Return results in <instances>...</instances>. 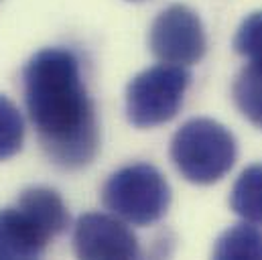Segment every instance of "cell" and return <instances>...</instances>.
Returning <instances> with one entry per match:
<instances>
[{"instance_id":"2","label":"cell","mask_w":262,"mask_h":260,"mask_svg":"<svg viewBox=\"0 0 262 260\" xmlns=\"http://www.w3.org/2000/svg\"><path fill=\"white\" fill-rule=\"evenodd\" d=\"M67 224V205L55 189L27 187L14 205L0 209V260L39 258Z\"/></svg>"},{"instance_id":"1","label":"cell","mask_w":262,"mask_h":260,"mask_svg":"<svg viewBox=\"0 0 262 260\" xmlns=\"http://www.w3.org/2000/svg\"><path fill=\"white\" fill-rule=\"evenodd\" d=\"M23 85L45 155L69 171L90 165L100 148V126L75 53L61 47L35 53L25 65Z\"/></svg>"},{"instance_id":"5","label":"cell","mask_w":262,"mask_h":260,"mask_svg":"<svg viewBox=\"0 0 262 260\" xmlns=\"http://www.w3.org/2000/svg\"><path fill=\"white\" fill-rule=\"evenodd\" d=\"M191 83L181 65H155L132 77L126 88V116L136 128H155L173 120Z\"/></svg>"},{"instance_id":"8","label":"cell","mask_w":262,"mask_h":260,"mask_svg":"<svg viewBox=\"0 0 262 260\" xmlns=\"http://www.w3.org/2000/svg\"><path fill=\"white\" fill-rule=\"evenodd\" d=\"M232 209L250 224L262 228V163L244 169L230 195Z\"/></svg>"},{"instance_id":"12","label":"cell","mask_w":262,"mask_h":260,"mask_svg":"<svg viewBox=\"0 0 262 260\" xmlns=\"http://www.w3.org/2000/svg\"><path fill=\"white\" fill-rule=\"evenodd\" d=\"M234 49L250 61H262V10L242 20L234 37Z\"/></svg>"},{"instance_id":"4","label":"cell","mask_w":262,"mask_h":260,"mask_svg":"<svg viewBox=\"0 0 262 260\" xmlns=\"http://www.w3.org/2000/svg\"><path fill=\"white\" fill-rule=\"evenodd\" d=\"M102 201L106 209L132 226H150L169 211L171 187L157 167L134 163L110 175Z\"/></svg>"},{"instance_id":"9","label":"cell","mask_w":262,"mask_h":260,"mask_svg":"<svg viewBox=\"0 0 262 260\" xmlns=\"http://www.w3.org/2000/svg\"><path fill=\"white\" fill-rule=\"evenodd\" d=\"M234 102L242 116L262 128V61H250L234 81Z\"/></svg>"},{"instance_id":"6","label":"cell","mask_w":262,"mask_h":260,"mask_svg":"<svg viewBox=\"0 0 262 260\" xmlns=\"http://www.w3.org/2000/svg\"><path fill=\"white\" fill-rule=\"evenodd\" d=\"M148 47L152 55L171 65L197 63L207 49L205 29L195 10L185 4H171L157 14L148 31Z\"/></svg>"},{"instance_id":"11","label":"cell","mask_w":262,"mask_h":260,"mask_svg":"<svg viewBox=\"0 0 262 260\" xmlns=\"http://www.w3.org/2000/svg\"><path fill=\"white\" fill-rule=\"evenodd\" d=\"M25 142V120L14 102L0 96V161L14 157Z\"/></svg>"},{"instance_id":"10","label":"cell","mask_w":262,"mask_h":260,"mask_svg":"<svg viewBox=\"0 0 262 260\" xmlns=\"http://www.w3.org/2000/svg\"><path fill=\"white\" fill-rule=\"evenodd\" d=\"M215 258H262V228L256 224H238L226 230L213 246Z\"/></svg>"},{"instance_id":"3","label":"cell","mask_w":262,"mask_h":260,"mask_svg":"<svg viewBox=\"0 0 262 260\" xmlns=\"http://www.w3.org/2000/svg\"><path fill=\"white\" fill-rule=\"evenodd\" d=\"M238 157L236 138L211 118H193L175 132L171 161L189 183L211 185L224 179Z\"/></svg>"},{"instance_id":"13","label":"cell","mask_w":262,"mask_h":260,"mask_svg":"<svg viewBox=\"0 0 262 260\" xmlns=\"http://www.w3.org/2000/svg\"><path fill=\"white\" fill-rule=\"evenodd\" d=\"M132 2H140V0H132Z\"/></svg>"},{"instance_id":"7","label":"cell","mask_w":262,"mask_h":260,"mask_svg":"<svg viewBox=\"0 0 262 260\" xmlns=\"http://www.w3.org/2000/svg\"><path fill=\"white\" fill-rule=\"evenodd\" d=\"M73 248L79 258L88 260H126L140 254L136 236L118 215L85 213L77 220L73 230Z\"/></svg>"}]
</instances>
